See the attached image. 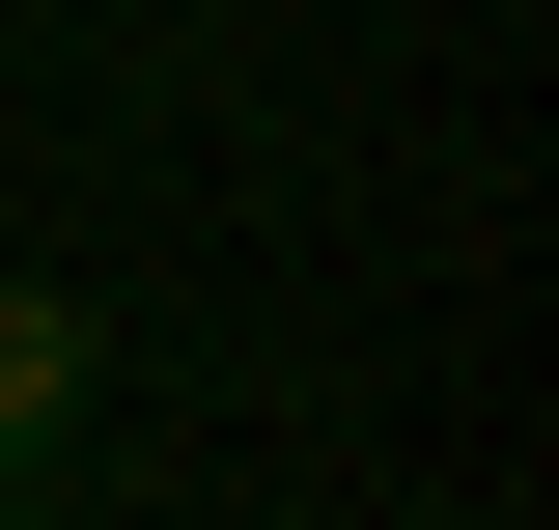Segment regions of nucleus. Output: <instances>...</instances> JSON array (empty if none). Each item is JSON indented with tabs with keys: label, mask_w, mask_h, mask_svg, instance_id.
<instances>
[{
	"label": "nucleus",
	"mask_w": 559,
	"mask_h": 530,
	"mask_svg": "<svg viewBox=\"0 0 559 530\" xmlns=\"http://www.w3.org/2000/svg\"><path fill=\"white\" fill-rule=\"evenodd\" d=\"M57 447H84V308H57V279H0V503H28Z\"/></svg>",
	"instance_id": "1"
},
{
	"label": "nucleus",
	"mask_w": 559,
	"mask_h": 530,
	"mask_svg": "<svg viewBox=\"0 0 559 530\" xmlns=\"http://www.w3.org/2000/svg\"><path fill=\"white\" fill-rule=\"evenodd\" d=\"M0 530H28V503H0Z\"/></svg>",
	"instance_id": "2"
}]
</instances>
